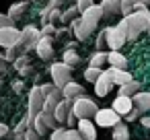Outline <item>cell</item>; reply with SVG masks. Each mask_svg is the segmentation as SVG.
<instances>
[{"label": "cell", "mask_w": 150, "mask_h": 140, "mask_svg": "<svg viewBox=\"0 0 150 140\" xmlns=\"http://www.w3.org/2000/svg\"><path fill=\"white\" fill-rule=\"evenodd\" d=\"M43 103H45V97H43V93H41V87L39 85H35V87H31V91H29V105H27V122H29V126H33V119L43 111Z\"/></svg>", "instance_id": "cell-4"}, {"label": "cell", "mask_w": 150, "mask_h": 140, "mask_svg": "<svg viewBox=\"0 0 150 140\" xmlns=\"http://www.w3.org/2000/svg\"><path fill=\"white\" fill-rule=\"evenodd\" d=\"M111 140H113V138H111Z\"/></svg>", "instance_id": "cell-44"}, {"label": "cell", "mask_w": 150, "mask_h": 140, "mask_svg": "<svg viewBox=\"0 0 150 140\" xmlns=\"http://www.w3.org/2000/svg\"><path fill=\"white\" fill-rule=\"evenodd\" d=\"M107 62L113 66V68H121V70H127V58L119 52H109V58Z\"/></svg>", "instance_id": "cell-20"}, {"label": "cell", "mask_w": 150, "mask_h": 140, "mask_svg": "<svg viewBox=\"0 0 150 140\" xmlns=\"http://www.w3.org/2000/svg\"><path fill=\"white\" fill-rule=\"evenodd\" d=\"M95 4V0H76V9H78V13L82 15L86 9H91Z\"/></svg>", "instance_id": "cell-32"}, {"label": "cell", "mask_w": 150, "mask_h": 140, "mask_svg": "<svg viewBox=\"0 0 150 140\" xmlns=\"http://www.w3.org/2000/svg\"><path fill=\"white\" fill-rule=\"evenodd\" d=\"M76 130L82 134L84 140H97V126L91 117H84V119H78L76 124Z\"/></svg>", "instance_id": "cell-11"}, {"label": "cell", "mask_w": 150, "mask_h": 140, "mask_svg": "<svg viewBox=\"0 0 150 140\" xmlns=\"http://www.w3.org/2000/svg\"><path fill=\"white\" fill-rule=\"evenodd\" d=\"M78 17H80V13H78V9H76V4H74V6H70V9H66V11L62 13L60 21H62V23H72V21L78 19Z\"/></svg>", "instance_id": "cell-26"}, {"label": "cell", "mask_w": 150, "mask_h": 140, "mask_svg": "<svg viewBox=\"0 0 150 140\" xmlns=\"http://www.w3.org/2000/svg\"><path fill=\"white\" fill-rule=\"evenodd\" d=\"M13 87H15V91H17V93H21V89H23V82H15Z\"/></svg>", "instance_id": "cell-40"}, {"label": "cell", "mask_w": 150, "mask_h": 140, "mask_svg": "<svg viewBox=\"0 0 150 140\" xmlns=\"http://www.w3.org/2000/svg\"><path fill=\"white\" fill-rule=\"evenodd\" d=\"M50 140H68V130H66V128L52 130V138H50Z\"/></svg>", "instance_id": "cell-29"}, {"label": "cell", "mask_w": 150, "mask_h": 140, "mask_svg": "<svg viewBox=\"0 0 150 140\" xmlns=\"http://www.w3.org/2000/svg\"><path fill=\"white\" fill-rule=\"evenodd\" d=\"M111 89H113L111 72H109V70H103V74H101V76L97 78V82H95V93H97V97H105Z\"/></svg>", "instance_id": "cell-10"}, {"label": "cell", "mask_w": 150, "mask_h": 140, "mask_svg": "<svg viewBox=\"0 0 150 140\" xmlns=\"http://www.w3.org/2000/svg\"><path fill=\"white\" fill-rule=\"evenodd\" d=\"M8 134H11V128H8L6 124L0 122V138H4V136H8Z\"/></svg>", "instance_id": "cell-37"}, {"label": "cell", "mask_w": 150, "mask_h": 140, "mask_svg": "<svg viewBox=\"0 0 150 140\" xmlns=\"http://www.w3.org/2000/svg\"><path fill=\"white\" fill-rule=\"evenodd\" d=\"M39 39H41V31H39L35 25H27L25 29H21V41H19V45H15V48H17L19 54L23 56V54H27L29 50H35L37 43H39Z\"/></svg>", "instance_id": "cell-3"}, {"label": "cell", "mask_w": 150, "mask_h": 140, "mask_svg": "<svg viewBox=\"0 0 150 140\" xmlns=\"http://www.w3.org/2000/svg\"><path fill=\"white\" fill-rule=\"evenodd\" d=\"M103 74V70L101 68H95V66H88L86 70H84V80H88V82H97V78Z\"/></svg>", "instance_id": "cell-27"}, {"label": "cell", "mask_w": 150, "mask_h": 140, "mask_svg": "<svg viewBox=\"0 0 150 140\" xmlns=\"http://www.w3.org/2000/svg\"><path fill=\"white\" fill-rule=\"evenodd\" d=\"M13 64H15V70H17L21 76H29V74H31V60H29V56H27V54L19 56Z\"/></svg>", "instance_id": "cell-18"}, {"label": "cell", "mask_w": 150, "mask_h": 140, "mask_svg": "<svg viewBox=\"0 0 150 140\" xmlns=\"http://www.w3.org/2000/svg\"><path fill=\"white\" fill-rule=\"evenodd\" d=\"M0 85H2V80H0Z\"/></svg>", "instance_id": "cell-43"}, {"label": "cell", "mask_w": 150, "mask_h": 140, "mask_svg": "<svg viewBox=\"0 0 150 140\" xmlns=\"http://www.w3.org/2000/svg\"><path fill=\"white\" fill-rule=\"evenodd\" d=\"M39 87H41V93H43V97L52 95V93H54V91L58 89V87H56L54 82H43V85H39Z\"/></svg>", "instance_id": "cell-34"}, {"label": "cell", "mask_w": 150, "mask_h": 140, "mask_svg": "<svg viewBox=\"0 0 150 140\" xmlns=\"http://www.w3.org/2000/svg\"><path fill=\"white\" fill-rule=\"evenodd\" d=\"M13 140H19V138H13Z\"/></svg>", "instance_id": "cell-42"}, {"label": "cell", "mask_w": 150, "mask_h": 140, "mask_svg": "<svg viewBox=\"0 0 150 140\" xmlns=\"http://www.w3.org/2000/svg\"><path fill=\"white\" fill-rule=\"evenodd\" d=\"M148 35H150V29H148Z\"/></svg>", "instance_id": "cell-41"}, {"label": "cell", "mask_w": 150, "mask_h": 140, "mask_svg": "<svg viewBox=\"0 0 150 140\" xmlns=\"http://www.w3.org/2000/svg\"><path fill=\"white\" fill-rule=\"evenodd\" d=\"M113 109H115L121 117H125V115L134 109V99H132V97H125V95H117L115 101H113Z\"/></svg>", "instance_id": "cell-12"}, {"label": "cell", "mask_w": 150, "mask_h": 140, "mask_svg": "<svg viewBox=\"0 0 150 140\" xmlns=\"http://www.w3.org/2000/svg\"><path fill=\"white\" fill-rule=\"evenodd\" d=\"M72 111H74V115H76L78 119H84V117H95V113L99 111V107H97V103H95L93 99H88V97L82 95V97L74 99Z\"/></svg>", "instance_id": "cell-6"}, {"label": "cell", "mask_w": 150, "mask_h": 140, "mask_svg": "<svg viewBox=\"0 0 150 140\" xmlns=\"http://www.w3.org/2000/svg\"><path fill=\"white\" fill-rule=\"evenodd\" d=\"M101 19H103V9H101V4H93L91 9H86L78 19L72 21V33H74V37H76L78 41L91 37Z\"/></svg>", "instance_id": "cell-1"}, {"label": "cell", "mask_w": 150, "mask_h": 140, "mask_svg": "<svg viewBox=\"0 0 150 140\" xmlns=\"http://www.w3.org/2000/svg\"><path fill=\"white\" fill-rule=\"evenodd\" d=\"M25 140H41V134H39L33 126H29V128L25 130Z\"/></svg>", "instance_id": "cell-31"}, {"label": "cell", "mask_w": 150, "mask_h": 140, "mask_svg": "<svg viewBox=\"0 0 150 140\" xmlns=\"http://www.w3.org/2000/svg\"><path fill=\"white\" fill-rule=\"evenodd\" d=\"M25 11H27V2L23 0V2H15V4H11V9H8V13H6V15H8L11 19H15V21H17Z\"/></svg>", "instance_id": "cell-24"}, {"label": "cell", "mask_w": 150, "mask_h": 140, "mask_svg": "<svg viewBox=\"0 0 150 140\" xmlns=\"http://www.w3.org/2000/svg\"><path fill=\"white\" fill-rule=\"evenodd\" d=\"M62 62L74 68L76 64H80V54H76V52L70 48V50H66V52H64V58H62Z\"/></svg>", "instance_id": "cell-25"}, {"label": "cell", "mask_w": 150, "mask_h": 140, "mask_svg": "<svg viewBox=\"0 0 150 140\" xmlns=\"http://www.w3.org/2000/svg\"><path fill=\"white\" fill-rule=\"evenodd\" d=\"M62 93H64V99H72V101H74V99H78V97L84 95V87H80L78 82L72 80V82H68V85L62 89Z\"/></svg>", "instance_id": "cell-16"}, {"label": "cell", "mask_w": 150, "mask_h": 140, "mask_svg": "<svg viewBox=\"0 0 150 140\" xmlns=\"http://www.w3.org/2000/svg\"><path fill=\"white\" fill-rule=\"evenodd\" d=\"M113 140H129V126L125 122L113 126Z\"/></svg>", "instance_id": "cell-21"}, {"label": "cell", "mask_w": 150, "mask_h": 140, "mask_svg": "<svg viewBox=\"0 0 150 140\" xmlns=\"http://www.w3.org/2000/svg\"><path fill=\"white\" fill-rule=\"evenodd\" d=\"M140 124H142L144 128L150 130V115H142V117H140Z\"/></svg>", "instance_id": "cell-39"}, {"label": "cell", "mask_w": 150, "mask_h": 140, "mask_svg": "<svg viewBox=\"0 0 150 140\" xmlns=\"http://www.w3.org/2000/svg\"><path fill=\"white\" fill-rule=\"evenodd\" d=\"M35 52L39 54V58H41V60H50V58L54 56L52 37H47V35H41V39H39V43H37V48H35Z\"/></svg>", "instance_id": "cell-13"}, {"label": "cell", "mask_w": 150, "mask_h": 140, "mask_svg": "<svg viewBox=\"0 0 150 140\" xmlns=\"http://www.w3.org/2000/svg\"><path fill=\"white\" fill-rule=\"evenodd\" d=\"M107 58H109V54L107 52H101V50H97L95 54H91V60H88V66H95V68H101L105 62H107Z\"/></svg>", "instance_id": "cell-23"}, {"label": "cell", "mask_w": 150, "mask_h": 140, "mask_svg": "<svg viewBox=\"0 0 150 140\" xmlns=\"http://www.w3.org/2000/svg\"><path fill=\"white\" fill-rule=\"evenodd\" d=\"M50 74H52V82L58 89H64L68 82H72V66L64 62H54L50 66Z\"/></svg>", "instance_id": "cell-5"}, {"label": "cell", "mask_w": 150, "mask_h": 140, "mask_svg": "<svg viewBox=\"0 0 150 140\" xmlns=\"http://www.w3.org/2000/svg\"><path fill=\"white\" fill-rule=\"evenodd\" d=\"M6 27H15V19H11L4 13H0V29H6Z\"/></svg>", "instance_id": "cell-30"}, {"label": "cell", "mask_w": 150, "mask_h": 140, "mask_svg": "<svg viewBox=\"0 0 150 140\" xmlns=\"http://www.w3.org/2000/svg\"><path fill=\"white\" fill-rule=\"evenodd\" d=\"M33 128H35V130L41 134V136H45V134H47V130H50V126L45 124V119H43V115H41V113H39V115L33 119Z\"/></svg>", "instance_id": "cell-28"}, {"label": "cell", "mask_w": 150, "mask_h": 140, "mask_svg": "<svg viewBox=\"0 0 150 140\" xmlns=\"http://www.w3.org/2000/svg\"><path fill=\"white\" fill-rule=\"evenodd\" d=\"M121 122V115L113 109V107H107V109H99L95 113V124L101 126V128H113Z\"/></svg>", "instance_id": "cell-8"}, {"label": "cell", "mask_w": 150, "mask_h": 140, "mask_svg": "<svg viewBox=\"0 0 150 140\" xmlns=\"http://www.w3.org/2000/svg\"><path fill=\"white\" fill-rule=\"evenodd\" d=\"M68 140H84V138L76 128H68Z\"/></svg>", "instance_id": "cell-35"}, {"label": "cell", "mask_w": 150, "mask_h": 140, "mask_svg": "<svg viewBox=\"0 0 150 140\" xmlns=\"http://www.w3.org/2000/svg\"><path fill=\"white\" fill-rule=\"evenodd\" d=\"M19 41H21V29H17V27L0 29V48L11 50V48L19 45Z\"/></svg>", "instance_id": "cell-9"}, {"label": "cell", "mask_w": 150, "mask_h": 140, "mask_svg": "<svg viewBox=\"0 0 150 140\" xmlns=\"http://www.w3.org/2000/svg\"><path fill=\"white\" fill-rule=\"evenodd\" d=\"M6 64H8V62H6V58H4V54H0V74H2V72L6 70Z\"/></svg>", "instance_id": "cell-38"}, {"label": "cell", "mask_w": 150, "mask_h": 140, "mask_svg": "<svg viewBox=\"0 0 150 140\" xmlns=\"http://www.w3.org/2000/svg\"><path fill=\"white\" fill-rule=\"evenodd\" d=\"M117 25L125 33L127 39H136L138 35H142L144 31L150 29V11H148V6H144V9H140V11L123 17Z\"/></svg>", "instance_id": "cell-2"}, {"label": "cell", "mask_w": 150, "mask_h": 140, "mask_svg": "<svg viewBox=\"0 0 150 140\" xmlns=\"http://www.w3.org/2000/svg\"><path fill=\"white\" fill-rule=\"evenodd\" d=\"M132 99H134V105H136L138 109H142V111H150V93H148V91H140V93L134 95Z\"/></svg>", "instance_id": "cell-19"}, {"label": "cell", "mask_w": 150, "mask_h": 140, "mask_svg": "<svg viewBox=\"0 0 150 140\" xmlns=\"http://www.w3.org/2000/svg\"><path fill=\"white\" fill-rule=\"evenodd\" d=\"M105 41H107V45H109L111 52H119L123 48V43L127 41V37L119 29V25H115V27H107L105 29Z\"/></svg>", "instance_id": "cell-7"}, {"label": "cell", "mask_w": 150, "mask_h": 140, "mask_svg": "<svg viewBox=\"0 0 150 140\" xmlns=\"http://www.w3.org/2000/svg\"><path fill=\"white\" fill-rule=\"evenodd\" d=\"M52 33H56V27H54V23H45V25H43V29H41V35H47V37H52Z\"/></svg>", "instance_id": "cell-36"}, {"label": "cell", "mask_w": 150, "mask_h": 140, "mask_svg": "<svg viewBox=\"0 0 150 140\" xmlns=\"http://www.w3.org/2000/svg\"><path fill=\"white\" fill-rule=\"evenodd\" d=\"M72 99H62L60 103H58V107H56V119L62 124V122H66L68 119V115L72 113Z\"/></svg>", "instance_id": "cell-15"}, {"label": "cell", "mask_w": 150, "mask_h": 140, "mask_svg": "<svg viewBox=\"0 0 150 140\" xmlns=\"http://www.w3.org/2000/svg\"><path fill=\"white\" fill-rule=\"evenodd\" d=\"M109 72H111V78H113V85H117V87H123V85H127V82L134 80V76H132L129 70H121V68H113L111 66Z\"/></svg>", "instance_id": "cell-14"}, {"label": "cell", "mask_w": 150, "mask_h": 140, "mask_svg": "<svg viewBox=\"0 0 150 140\" xmlns=\"http://www.w3.org/2000/svg\"><path fill=\"white\" fill-rule=\"evenodd\" d=\"M142 115H144V111H142V109H138V107L134 105V109H132V111H129V113L125 115V122H134V119H140Z\"/></svg>", "instance_id": "cell-33"}, {"label": "cell", "mask_w": 150, "mask_h": 140, "mask_svg": "<svg viewBox=\"0 0 150 140\" xmlns=\"http://www.w3.org/2000/svg\"><path fill=\"white\" fill-rule=\"evenodd\" d=\"M140 91H142V85L136 82V80H132V82L119 87V95H125V97H134V95H138Z\"/></svg>", "instance_id": "cell-22"}, {"label": "cell", "mask_w": 150, "mask_h": 140, "mask_svg": "<svg viewBox=\"0 0 150 140\" xmlns=\"http://www.w3.org/2000/svg\"><path fill=\"white\" fill-rule=\"evenodd\" d=\"M101 9H103V17H113L121 13V0H101Z\"/></svg>", "instance_id": "cell-17"}]
</instances>
